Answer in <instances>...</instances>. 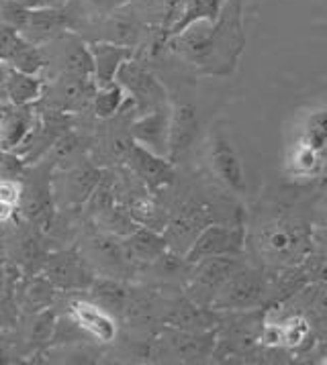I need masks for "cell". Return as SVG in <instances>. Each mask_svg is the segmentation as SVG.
<instances>
[{
  "instance_id": "836d02e7",
  "label": "cell",
  "mask_w": 327,
  "mask_h": 365,
  "mask_svg": "<svg viewBox=\"0 0 327 365\" xmlns=\"http://www.w3.org/2000/svg\"><path fill=\"white\" fill-rule=\"evenodd\" d=\"M25 9L37 11V9H61L68 4V0H19Z\"/></svg>"
},
{
  "instance_id": "52a82bcc",
  "label": "cell",
  "mask_w": 327,
  "mask_h": 365,
  "mask_svg": "<svg viewBox=\"0 0 327 365\" xmlns=\"http://www.w3.org/2000/svg\"><path fill=\"white\" fill-rule=\"evenodd\" d=\"M117 82L134 98L135 106L139 108L141 115L168 104V94L162 82L139 61H134V58L123 63V68L117 73Z\"/></svg>"
},
{
  "instance_id": "3957f363",
  "label": "cell",
  "mask_w": 327,
  "mask_h": 365,
  "mask_svg": "<svg viewBox=\"0 0 327 365\" xmlns=\"http://www.w3.org/2000/svg\"><path fill=\"white\" fill-rule=\"evenodd\" d=\"M23 196L21 210L37 231H49L56 215V196H54V165L41 161L37 168L23 175Z\"/></svg>"
},
{
  "instance_id": "4dcf8cb0",
  "label": "cell",
  "mask_w": 327,
  "mask_h": 365,
  "mask_svg": "<svg viewBox=\"0 0 327 365\" xmlns=\"http://www.w3.org/2000/svg\"><path fill=\"white\" fill-rule=\"evenodd\" d=\"M27 16H29V9H25L19 0H0V25L21 31Z\"/></svg>"
},
{
  "instance_id": "5bb4252c",
  "label": "cell",
  "mask_w": 327,
  "mask_h": 365,
  "mask_svg": "<svg viewBox=\"0 0 327 365\" xmlns=\"http://www.w3.org/2000/svg\"><path fill=\"white\" fill-rule=\"evenodd\" d=\"M125 160L131 165L135 174L144 180V184L149 190H160L174 180V168H172L170 158L156 155L149 149L137 145V143L129 147Z\"/></svg>"
},
{
  "instance_id": "ffe728a7",
  "label": "cell",
  "mask_w": 327,
  "mask_h": 365,
  "mask_svg": "<svg viewBox=\"0 0 327 365\" xmlns=\"http://www.w3.org/2000/svg\"><path fill=\"white\" fill-rule=\"evenodd\" d=\"M60 292L49 279H45L41 274L37 276H25L19 282L15 294H19V310H27V312H37L44 308L54 307L56 302V294Z\"/></svg>"
},
{
  "instance_id": "7402d4cb",
  "label": "cell",
  "mask_w": 327,
  "mask_h": 365,
  "mask_svg": "<svg viewBox=\"0 0 327 365\" xmlns=\"http://www.w3.org/2000/svg\"><path fill=\"white\" fill-rule=\"evenodd\" d=\"M196 110L193 104H178L172 108V127H170V160L174 161L184 153L196 135Z\"/></svg>"
},
{
  "instance_id": "83f0119b",
  "label": "cell",
  "mask_w": 327,
  "mask_h": 365,
  "mask_svg": "<svg viewBox=\"0 0 327 365\" xmlns=\"http://www.w3.org/2000/svg\"><path fill=\"white\" fill-rule=\"evenodd\" d=\"M125 98H127V92L117 80L111 84H104V86H96L94 98H92L94 115L99 118L115 117L125 103Z\"/></svg>"
},
{
  "instance_id": "4316f807",
  "label": "cell",
  "mask_w": 327,
  "mask_h": 365,
  "mask_svg": "<svg viewBox=\"0 0 327 365\" xmlns=\"http://www.w3.org/2000/svg\"><path fill=\"white\" fill-rule=\"evenodd\" d=\"M58 312L54 307L31 312L29 322H27V343L33 347H45L51 345V339L56 333V324H58Z\"/></svg>"
},
{
  "instance_id": "8d00e7d4",
  "label": "cell",
  "mask_w": 327,
  "mask_h": 365,
  "mask_svg": "<svg viewBox=\"0 0 327 365\" xmlns=\"http://www.w3.org/2000/svg\"><path fill=\"white\" fill-rule=\"evenodd\" d=\"M11 113H13V104H4L0 101V137H2L4 125H6V120L11 117Z\"/></svg>"
},
{
  "instance_id": "d6a6232c",
  "label": "cell",
  "mask_w": 327,
  "mask_h": 365,
  "mask_svg": "<svg viewBox=\"0 0 327 365\" xmlns=\"http://www.w3.org/2000/svg\"><path fill=\"white\" fill-rule=\"evenodd\" d=\"M86 2L92 11H96L101 15H111V13L119 11L127 0H86Z\"/></svg>"
},
{
  "instance_id": "f35d334b",
  "label": "cell",
  "mask_w": 327,
  "mask_h": 365,
  "mask_svg": "<svg viewBox=\"0 0 327 365\" xmlns=\"http://www.w3.org/2000/svg\"><path fill=\"white\" fill-rule=\"evenodd\" d=\"M319 215H321V220H323V227H327V196L321 200V210H319Z\"/></svg>"
},
{
  "instance_id": "ac0fdd59",
  "label": "cell",
  "mask_w": 327,
  "mask_h": 365,
  "mask_svg": "<svg viewBox=\"0 0 327 365\" xmlns=\"http://www.w3.org/2000/svg\"><path fill=\"white\" fill-rule=\"evenodd\" d=\"M70 314L80 324V329L99 343H111L119 333L115 317L92 300H74L70 307Z\"/></svg>"
},
{
  "instance_id": "5b68a950",
  "label": "cell",
  "mask_w": 327,
  "mask_h": 365,
  "mask_svg": "<svg viewBox=\"0 0 327 365\" xmlns=\"http://www.w3.org/2000/svg\"><path fill=\"white\" fill-rule=\"evenodd\" d=\"M239 267H241L239 259L231 255L207 257L203 262L194 263L186 284V298H191L198 307L211 308L215 296Z\"/></svg>"
},
{
  "instance_id": "2e32d148",
  "label": "cell",
  "mask_w": 327,
  "mask_h": 365,
  "mask_svg": "<svg viewBox=\"0 0 327 365\" xmlns=\"http://www.w3.org/2000/svg\"><path fill=\"white\" fill-rule=\"evenodd\" d=\"M70 25H72V16L66 15L64 6L61 9H37V11H29V16L19 33L27 41L39 47L47 41L60 39Z\"/></svg>"
},
{
  "instance_id": "74e56055",
  "label": "cell",
  "mask_w": 327,
  "mask_h": 365,
  "mask_svg": "<svg viewBox=\"0 0 327 365\" xmlns=\"http://www.w3.org/2000/svg\"><path fill=\"white\" fill-rule=\"evenodd\" d=\"M6 63H0V98H6Z\"/></svg>"
},
{
  "instance_id": "8fae6325",
  "label": "cell",
  "mask_w": 327,
  "mask_h": 365,
  "mask_svg": "<svg viewBox=\"0 0 327 365\" xmlns=\"http://www.w3.org/2000/svg\"><path fill=\"white\" fill-rule=\"evenodd\" d=\"M208 163L213 174L229 190L236 194L246 192V174H243L241 158L221 129H215L208 137Z\"/></svg>"
},
{
  "instance_id": "484cf974",
  "label": "cell",
  "mask_w": 327,
  "mask_h": 365,
  "mask_svg": "<svg viewBox=\"0 0 327 365\" xmlns=\"http://www.w3.org/2000/svg\"><path fill=\"white\" fill-rule=\"evenodd\" d=\"M84 139L74 131H66L61 135L60 139L54 143V145L47 149L41 160H45L47 163L54 165V170L58 165H64V168H70V163L76 160H80V155L84 153Z\"/></svg>"
},
{
  "instance_id": "7a4b0ae2",
  "label": "cell",
  "mask_w": 327,
  "mask_h": 365,
  "mask_svg": "<svg viewBox=\"0 0 327 365\" xmlns=\"http://www.w3.org/2000/svg\"><path fill=\"white\" fill-rule=\"evenodd\" d=\"M258 251L276 265H301L313 253V231L298 220H270L258 233Z\"/></svg>"
},
{
  "instance_id": "d4e9b609",
  "label": "cell",
  "mask_w": 327,
  "mask_h": 365,
  "mask_svg": "<svg viewBox=\"0 0 327 365\" xmlns=\"http://www.w3.org/2000/svg\"><path fill=\"white\" fill-rule=\"evenodd\" d=\"M61 63H64V72L94 80V58H92L90 45H86L74 35L66 37V47L61 51Z\"/></svg>"
},
{
  "instance_id": "f546056e",
  "label": "cell",
  "mask_w": 327,
  "mask_h": 365,
  "mask_svg": "<svg viewBox=\"0 0 327 365\" xmlns=\"http://www.w3.org/2000/svg\"><path fill=\"white\" fill-rule=\"evenodd\" d=\"M301 141L317 149L319 153L327 149V108L317 110L307 118L305 129L301 135Z\"/></svg>"
},
{
  "instance_id": "44dd1931",
  "label": "cell",
  "mask_w": 327,
  "mask_h": 365,
  "mask_svg": "<svg viewBox=\"0 0 327 365\" xmlns=\"http://www.w3.org/2000/svg\"><path fill=\"white\" fill-rule=\"evenodd\" d=\"M44 80L37 73L19 72L6 66V98L13 106H33L44 96Z\"/></svg>"
},
{
  "instance_id": "603a6c76",
  "label": "cell",
  "mask_w": 327,
  "mask_h": 365,
  "mask_svg": "<svg viewBox=\"0 0 327 365\" xmlns=\"http://www.w3.org/2000/svg\"><path fill=\"white\" fill-rule=\"evenodd\" d=\"M90 300L94 304L104 308L106 312H111L113 317L117 314H125L127 308V300H129V290L127 286L119 282L117 278H94L89 288Z\"/></svg>"
},
{
  "instance_id": "d590c367",
  "label": "cell",
  "mask_w": 327,
  "mask_h": 365,
  "mask_svg": "<svg viewBox=\"0 0 327 365\" xmlns=\"http://www.w3.org/2000/svg\"><path fill=\"white\" fill-rule=\"evenodd\" d=\"M15 212H16L15 205H9V202L0 200V222H9V220L15 217Z\"/></svg>"
},
{
  "instance_id": "d6986e66",
  "label": "cell",
  "mask_w": 327,
  "mask_h": 365,
  "mask_svg": "<svg viewBox=\"0 0 327 365\" xmlns=\"http://www.w3.org/2000/svg\"><path fill=\"white\" fill-rule=\"evenodd\" d=\"M90 51L94 58V82H96V86L115 82L123 63L134 58V47L113 43V41L90 43Z\"/></svg>"
},
{
  "instance_id": "30bf717a",
  "label": "cell",
  "mask_w": 327,
  "mask_h": 365,
  "mask_svg": "<svg viewBox=\"0 0 327 365\" xmlns=\"http://www.w3.org/2000/svg\"><path fill=\"white\" fill-rule=\"evenodd\" d=\"M217 329L211 331H184L170 327L160 339L164 353L178 361H203L207 357H213V351L217 345Z\"/></svg>"
},
{
  "instance_id": "8992f818",
  "label": "cell",
  "mask_w": 327,
  "mask_h": 365,
  "mask_svg": "<svg viewBox=\"0 0 327 365\" xmlns=\"http://www.w3.org/2000/svg\"><path fill=\"white\" fill-rule=\"evenodd\" d=\"M246 247V229L243 227H225V225H207L193 245L184 253L186 262L198 263L207 257L231 255L238 257Z\"/></svg>"
},
{
  "instance_id": "1f68e13d",
  "label": "cell",
  "mask_w": 327,
  "mask_h": 365,
  "mask_svg": "<svg viewBox=\"0 0 327 365\" xmlns=\"http://www.w3.org/2000/svg\"><path fill=\"white\" fill-rule=\"evenodd\" d=\"M23 196V182L16 178H0V200L19 208Z\"/></svg>"
},
{
  "instance_id": "ba28073f",
  "label": "cell",
  "mask_w": 327,
  "mask_h": 365,
  "mask_svg": "<svg viewBox=\"0 0 327 365\" xmlns=\"http://www.w3.org/2000/svg\"><path fill=\"white\" fill-rule=\"evenodd\" d=\"M39 274L64 292L89 290L94 279L86 259L76 249H64L47 255Z\"/></svg>"
},
{
  "instance_id": "e0dca14e",
  "label": "cell",
  "mask_w": 327,
  "mask_h": 365,
  "mask_svg": "<svg viewBox=\"0 0 327 365\" xmlns=\"http://www.w3.org/2000/svg\"><path fill=\"white\" fill-rule=\"evenodd\" d=\"M127 265H151L168 251L166 237L151 227H137L134 233L121 239Z\"/></svg>"
},
{
  "instance_id": "f1b7e54d",
  "label": "cell",
  "mask_w": 327,
  "mask_h": 365,
  "mask_svg": "<svg viewBox=\"0 0 327 365\" xmlns=\"http://www.w3.org/2000/svg\"><path fill=\"white\" fill-rule=\"evenodd\" d=\"M319 165H321V153L298 139V143L293 145L291 155H288V170H291V174L298 175V178L313 175L319 170Z\"/></svg>"
},
{
  "instance_id": "4fadbf2b",
  "label": "cell",
  "mask_w": 327,
  "mask_h": 365,
  "mask_svg": "<svg viewBox=\"0 0 327 365\" xmlns=\"http://www.w3.org/2000/svg\"><path fill=\"white\" fill-rule=\"evenodd\" d=\"M94 92H96V82L94 80L64 72L51 88L49 106L54 110L70 113V115L72 113H82L89 104H92Z\"/></svg>"
},
{
  "instance_id": "9a60e30c",
  "label": "cell",
  "mask_w": 327,
  "mask_h": 365,
  "mask_svg": "<svg viewBox=\"0 0 327 365\" xmlns=\"http://www.w3.org/2000/svg\"><path fill=\"white\" fill-rule=\"evenodd\" d=\"M208 212L201 206H186L182 208L178 215L172 219V222L166 227V243L168 249L184 255L193 241L198 237V233L207 227Z\"/></svg>"
},
{
  "instance_id": "277c9868",
  "label": "cell",
  "mask_w": 327,
  "mask_h": 365,
  "mask_svg": "<svg viewBox=\"0 0 327 365\" xmlns=\"http://www.w3.org/2000/svg\"><path fill=\"white\" fill-rule=\"evenodd\" d=\"M268 298L266 276L256 272L252 267L241 265L238 272L227 279L223 288L215 296L211 308L217 312H239V310H253L264 304Z\"/></svg>"
},
{
  "instance_id": "9c48e42d",
  "label": "cell",
  "mask_w": 327,
  "mask_h": 365,
  "mask_svg": "<svg viewBox=\"0 0 327 365\" xmlns=\"http://www.w3.org/2000/svg\"><path fill=\"white\" fill-rule=\"evenodd\" d=\"M103 182V172L92 163H76L60 175L54 174L56 205L80 206L89 200Z\"/></svg>"
},
{
  "instance_id": "cb8c5ba5",
  "label": "cell",
  "mask_w": 327,
  "mask_h": 365,
  "mask_svg": "<svg viewBox=\"0 0 327 365\" xmlns=\"http://www.w3.org/2000/svg\"><path fill=\"white\" fill-rule=\"evenodd\" d=\"M227 0H184L182 9H180L178 19L172 23V27L168 31V37L178 35L180 31H184L188 25H193L196 21H211L215 23L221 11H223Z\"/></svg>"
},
{
  "instance_id": "e575fe53",
  "label": "cell",
  "mask_w": 327,
  "mask_h": 365,
  "mask_svg": "<svg viewBox=\"0 0 327 365\" xmlns=\"http://www.w3.org/2000/svg\"><path fill=\"white\" fill-rule=\"evenodd\" d=\"M313 249L327 259V227H321V231L313 233Z\"/></svg>"
},
{
  "instance_id": "6da1fadb",
  "label": "cell",
  "mask_w": 327,
  "mask_h": 365,
  "mask_svg": "<svg viewBox=\"0 0 327 365\" xmlns=\"http://www.w3.org/2000/svg\"><path fill=\"white\" fill-rule=\"evenodd\" d=\"M174 53L208 76H227L236 70L243 45V0H227L219 19L196 21L178 35L168 37Z\"/></svg>"
},
{
  "instance_id": "7c38bea8",
  "label": "cell",
  "mask_w": 327,
  "mask_h": 365,
  "mask_svg": "<svg viewBox=\"0 0 327 365\" xmlns=\"http://www.w3.org/2000/svg\"><path fill=\"white\" fill-rule=\"evenodd\" d=\"M170 127H172V106L166 104L135 118L129 135H131V141L137 145L146 147L156 155L168 158L170 155Z\"/></svg>"
}]
</instances>
